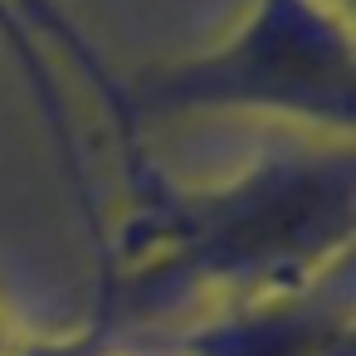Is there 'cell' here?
I'll return each mask as SVG.
<instances>
[{"mask_svg": "<svg viewBox=\"0 0 356 356\" xmlns=\"http://www.w3.org/2000/svg\"><path fill=\"white\" fill-rule=\"evenodd\" d=\"M132 215L98 259L93 332L108 341L195 293L229 302L288 293L341 259L356 234L351 142L268 152L225 186H176L142 156L127 166Z\"/></svg>", "mask_w": 356, "mask_h": 356, "instance_id": "cell-1", "label": "cell"}, {"mask_svg": "<svg viewBox=\"0 0 356 356\" xmlns=\"http://www.w3.org/2000/svg\"><path fill=\"white\" fill-rule=\"evenodd\" d=\"M127 132L186 113H273L337 132L356 127V49L337 0H254V10L210 49L142 64L122 79Z\"/></svg>", "mask_w": 356, "mask_h": 356, "instance_id": "cell-2", "label": "cell"}, {"mask_svg": "<svg viewBox=\"0 0 356 356\" xmlns=\"http://www.w3.org/2000/svg\"><path fill=\"white\" fill-rule=\"evenodd\" d=\"M186 356H356L351 322V259L322 278L229 302L181 337Z\"/></svg>", "mask_w": 356, "mask_h": 356, "instance_id": "cell-3", "label": "cell"}, {"mask_svg": "<svg viewBox=\"0 0 356 356\" xmlns=\"http://www.w3.org/2000/svg\"><path fill=\"white\" fill-rule=\"evenodd\" d=\"M35 30L54 35V40L74 54V64H79L83 74H93V88H103V83H108V69H103L98 49H93L74 25H69V15L54 6V0H0V40H6V49L15 54V64H20V74H25L30 93H35V103H40V113H44L49 132H54L59 166H64L69 191H74V200H79V210H83V220H88L93 254L103 259V249H108V229H103V220H98V200H93V186H88V166H83L79 137H74V127H69V113H64L59 83H54V74H49V59H44V49H40Z\"/></svg>", "mask_w": 356, "mask_h": 356, "instance_id": "cell-4", "label": "cell"}, {"mask_svg": "<svg viewBox=\"0 0 356 356\" xmlns=\"http://www.w3.org/2000/svg\"><path fill=\"white\" fill-rule=\"evenodd\" d=\"M0 356H10V351H6V337H0Z\"/></svg>", "mask_w": 356, "mask_h": 356, "instance_id": "cell-5", "label": "cell"}]
</instances>
